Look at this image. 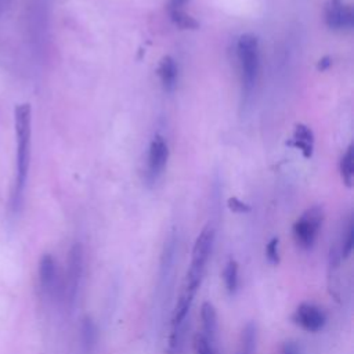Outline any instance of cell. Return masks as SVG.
<instances>
[{
  "mask_svg": "<svg viewBox=\"0 0 354 354\" xmlns=\"http://www.w3.org/2000/svg\"><path fill=\"white\" fill-rule=\"evenodd\" d=\"M39 283L44 293L51 295L57 283V264L50 253H44L39 261Z\"/></svg>",
  "mask_w": 354,
  "mask_h": 354,
  "instance_id": "9",
  "label": "cell"
},
{
  "mask_svg": "<svg viewBox=\"0 0 354 354\" xmlns=\"http://www.w3.org/2000/svg\"><path fill=\"white\" fill-rule=\"evenodd\" d=\"M194 350L195 354H216L214 344L210 343L203 333H196L194 336Z\"/></svg>",
  "mask_w": 354,
  "mask_h": 354,
  "instance_id": "19",
  "label": "cell"
},
{
  "mask_svg": "<svg viewBox=\"0 0 354 354\" xmlns=\"http://www.w3.org/2000/svg\"><path fill=\"white\" fill-rule=\"evenodd\" d=\"M325 22L332 30H350L354 22L351 6L344 0H329L325 7Z\"/></svg>",
  "mask_w": 354,
  "mask_h": 354,
  "instance_id": "6",
  "label": "cell"
},
{
  "mask_svg": "<svg viewBox=\"0 0 354 354\" xmlns=\"http://www.w3.org/2000/svg\"><path fill=\"white\" fill-rule=\"evenodd\" d=\"M82 277H83V248L80 243H75L69 250L66 285H65V295L71 304L76 300Z\"/></svg>",
  "mask_w": 354,
  "mask_h": 354,
  "instance_id": "5",
  "label": "cell"
},
{
  "mask_svg": "<svg viewBox=\"0 0 354 354\" xmlns=\"http://www.w3.org/2000/svg\"><path fill=\"white\" fill-rule=\"evenodd\" d=\"M201 319H202V328H203V336L214 344L217 329H218V321H217V311L214 306L210 301H203L201 306Z\"/></svg>",
  "mask_w": 354,
  "mask_h": 354,
  "instance_id": "10",
  "label": "cell"
},
{
  "mask_svg": "<svg viewBox=\"0 0 354 354\" xmlns=\"http://www.w3.org/2000/svg\"><path fill=\"white\" fill-rule=\"evenodd\" d=\"M293 144L306 158H310L314 148L313 131L306 124H297L293 131Z\"/></svg>",
  "mask_w": 354,
  "mask_h": 354,
  "instance_id": "13",
  "label": "cell"
},
{
  "mask_svg": "<svg viewBox=\"0 0 354 354\" xmlns=\"http://www.w3.org/2000/svg\"><path fill=\"white\" fill-rule=\"evenodd\" d=\"M227 203H228L230 210H232V212H235V213H248V212H250V206H249L248 203L239 201V199L235 198V196L230 198Z\"/></svg>",
  "mask_w": 354,
  "mask_h": 354,
  "instance_id": "21",
  "label": "cell"
},
{
  "mask_svg": "<svg viewBox=\"0 0 354 354\" xmlns=\"http://www.w3.org/2000/svg\"><path fill=\"white\" fill-rule=\"evenodd\" d=\"M328 59H329V58H322V59H321V61H322V65H318V66H319L321 69H325V68L330 64V61H328Z\"/></svg>",
  "mask_w": 354,
  "mask_h": 354,
  "instance_id": "24",
  "label": "cell"
},
{
  "mask_svg": "<svg viewBox=\"0 0 354 354\" xmlns=\"http://www.w3.org/2000/svg\"><path fill=\"white\" fill-rule=\"evenodd\" d=\"M324 212L319 206H313L307 209L293 224V236L299 246L310 249L318 235L322 225Z\"/></svg>",
  "mask_w": 354,
  "mask_h": 354,
  "instance_id": "4",
  "label": "cell"
},
{
  "mask_svg": "<svg viewBox=\"0 0 354 354\" xmlns=\"http://www.w3.org/2000/svg\"><path fill=\"white\" fill-rule=\"evenodd\" d=\"M14 129L17 138V173L14 189V207L21 203L24 189L26 185L29 162H30V142H32V108L29 104H18L14 108Z\"/></svg>",
  "mask_w": 354,
  "mask_h": 354,
  "instance_id": "1",
  "label": "cell"
},
{
  "mask_svg": "<svg viewBox=\"0 0 354 354\" xmlns=\"http://www.w3.org/2000/svg\"><path fill=\"white\" fill-rule=\"evenodd\" d=\"M167 158H169L167 144L160 136H156L152 140L148 151L147 171H148V180L151 183L156 181L158 177L163 173L167 163Z\"/></svg>",
  "mask_w": 354,
  "mask_h": 354,
  "instance_id": "8",
  "label": "cell"
},
{
  "mask_svg": "<svg viewBox=\"0 0 354 354\" xmlns=\"http://www.w3.org/2000/svg\"><path fill=\"white\" fill-rule=\"evenodd\" d=\"M158 73L165 90L171 91L176 87V82H177V65L170 55H166L162 58L158 68Z\"/></svg>",
  "mask_w": 354,
  "mask_h": 354,
  "instance_id": "12",
  "label": "cell"
},
{
  "mask_svg": "<svg viewBox=\"0 0 354 354\" xmlns=\"http://www.w3.org/2000/svg\"><path fill=\"white\" fill-rule=\"evenodd\" d=\"M187 0H170V10H181Z\"/></svg>",
  "mask_w": 354,
  "mask_h": 354,
  "instance_id": "23",
  "label": "cell"
},
{
  "mask_svg": "<svg viewBox=\"0 0 354 354\" xmlns=\"http://www.w3.org/2000/svg\"><path fill=\"white\" fill-rule=\"evenodd\" d=\"M279 239L277 236L271 238L266 246V257L271 264L279 263Z\"/></svg>",
  "mask_w": 354,
  "mask_h": 354,
  "instance_id": "20",
  "label": "cell"
},
{
  "mask_svg": "<svg viewBox=\"0 0 354 354\" xmlns=\"http://www.w3.org/2000/svg\"><path fill=\"white\" fill-rule=\"evenodd\" d=\"M213 243H214V230L210 224H207L199 232V235L196 236V239L194 242L189 268L185 274V279H184L183 285L192 288V289L199 288L202 278L205 275L206 264L209 261Z\"/></svg>",
  "mask_w": 354,
  "mask_h": 354,
  "instance_id": "2",
  "label": "cell"
},
{
  "mask_svg": "<svg viewBox=\"0 0 354 354\" xmlns=\"http://www.w3.org/2000/svg\"><path fill=\"white\" fill-rule=\"evenodd\" d=\"M223 279H224L225 290L230 295H235L238 290V285H239V267H238L236 260L230 259L225 263V267L223 271Z\"/></svg>",
  "mask_w": 354,
  "mask_h": 354,
  "instance_id": "14",
  "label": "cell"
},
{
  "mask_svg": "<svg viewBox=\"0 0 354 354\" xmlns=\"http://www.w3.org/2000/svg\"><path fill=\"white\" fill-rule=\"evenodd\" d=\"M353 248H354V223H353V218L348 220V224L346 227V231H344V235L342 238V243H340V257L342 259H347L351 252H353Z\"/></svg>",
  "mask_w": 354,
  "mask_h": 354,
  "instance_id": "17",
  "label": "cell"
},
{
  "mask_svg": "<svg viewBox=\"0 0 354 354\" xmlns=\"http://www.w3.org/2000/svg\"><path fill=\"white\" fill-rule=\"evenodd\" d=\"M257 347V326L254 322H248L241 335V354H254Z\"/></svg>",
  "mask_w": 354,
  "mask_h": 354,
  "instance_id": "15",
  "label": "cell"
},
{
  "mask_svg": "<svg viewBox=\"0 0 354 354\" xmlns=\"http://www.w3.org/2000/svg\"><path fill=\"white\" fill-rule=\"evenodd\" d=\"M80 340L83 354H94L98 342V329L91 317L86 315L80 326Z\"/></svg>",
  "mask_w": 354,
  "mask_h": 354,
  "instance_id": "11",
  "label": "cell"
},
{
  "mask_svg": "<svg viewBox=\"0 0 354 354\" xmlns=\"http://www.w3.org/2000/svg\"><path fill=\"white\" fill-rule=\"evenodd\" d=\"M340 174L342 180L347 187L353 185L354 180V148L350 145L340 160Z\"/></svg>",
  "mask_w": 354,
  "mask_h": 354,
  "instance_id": "16",
  "label": "cell"
},
{
  "mask_svg": "<svg viewBox=\"0 0 354 354\" xmlns=\"http://www.w3.org/2000/svg\"><path fill=\"white\" fill-rule=\"evenodd\" d=\"M236 54L241 68V79L245 94H249L256 83L259 73V40L252 33H245L236 44Z\"/></svg>",
  "mask_w": 354,
  "mask_h": 354,
  "instance_id": "3",
  "label": "cell"
},
{
  "mask_svg": "<svg viewBox=\"0 0 354 354\" xmlns=\"http://www.w3.org/2000/svg\"><path fill=\"white\" fill-rule=\"evenodd\" d=\"M171 21L181 29H196L198 22L183 10H170Z\"/></svg>",
  "mask_w": 354,
  "mask_h": 354,
  "instance_id": "18",
  "label": "cell"
},
{
  "mask_svg": "<svg viewBox=\"0 0 354 354\" xmlns=\"http://www.w3.org/2000/svg\"><path fill=\"white\" fill-rule=\"evenodd\" d=\"M279 354H301L300 346L295 340H286L279 348Z\"/></svg>",
  "mask_w": 354,
  "mask_h": 354,
  "instance_id": "22",
  "label": "cell"
},
{
  "mask_svg": "<svg viewBox=\"0 0 354 354\" xmlns=\"http://www.w3.org/2000/svg\"><path fill=\"white\" fill-rule=\"evenodd\" d=\"M292 319L307 332H318L326 324V314L322 308L311 303H301L293 313Z\"/></svg>",
  "mask_w": 354,
  "mask_h": 354,
  "instance_id": "7",
  "label": "cell"
}]
</instances>
